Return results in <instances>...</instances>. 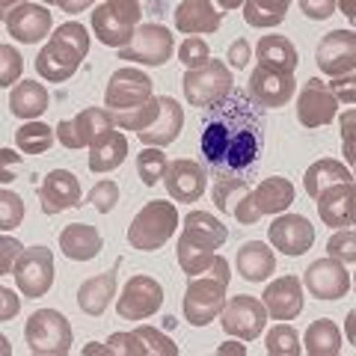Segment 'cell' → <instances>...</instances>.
<instances>
[{
  "label": "cell",
  "mask_w": 356,
  "mask_h": 356,
  "mask_svg": "<svg viewBox=\"0 0 356 356\" xmlns=\"http://www.w3.org/2000/svg\"><path fill=\"white\" fill-rule=\"evenodd\" d=\"M229 65H232V69H247V65H250V42L247 39H235V42H232Z\"/></svg>",
  "instance_id": "obj_54"
},
{
  "label": "cell",
  "mask_w": 356,
  "mask_h": 356,
  "mask_svg": "<svg viewBox=\"0 0 356 356\" xmlns=\"http://www.w3.org/2000/svg\"><path fill=\"white\" fill-rule=\"evenodd\" d=\"M21 69H24V57H21L13 44H3L0 48V86H13L18 81Z\"/></svg>",
  "instance_id": "obj_49"
},
{
  "label": "cell",
  "mask_w": 356,
  "mask_h": 356,
  "mask_svg": "<svg viewBox=\"0 0 356 356\" xmlns=\"http://www.w3.org/2000/svg\"><path fill=\"white\" fill-rule=\"evenodd\" d=\"M184 229L199 232V235H205L208 241H214L217 247H220V243H226V238H229L226 226H222L217 217H211L208 211H191V214L184 217Z\"/></svg>",
  "instance_id": "obj_42"
},
{
  "label": "cell",
  "mask_w": 356,
  "mask_h": 356,
  "mask_svg": "<svg viewBox=\"0 0 356 356\" xmlns=\"http://www.w3.org/2000/svg\"><path fill=\"white\" fill-rule=\"evenodd\" d=\"M81 60H83V57H81V54H77L74 48H69V44L51 39V42L39 51V57H36V72L44 77V81L63 83V81H69V77L77 72Z\"/></svg>",
  "instance_id": "obj_24"
},
{
  "label": "cell",
  "mask_w": 356,
  "mask_h": 356,
  "mask_svg": "<svg viewBox=\"0 0 356 356\" xmlns=\"http://www.w3.org/2000/svg\"><path fill=\"white\" fill-rule=\"evenodd\" d=\"M336 110L339 102L332 98V92L327 89V83H321L318 77L303 83L297 95V119L303 122L306 128H321V125H330L336 119Z\"/></svg>",
  "instance_id": "obj_15"
},
{
  "label": "cell",
  "mask_w": 356,
  "mask_h": 356,
  "mask_svg": "<svg viewBox=\"0 0 356 356\" xmlns=\"http://www.w3.org/2000/svg\"><path fill=\"white\" fill-rule=\"evenodd\" d=\"M205 181H208V175L202 170V163H196V161H172L163 175L166 193L175 202H199L205 193Z\"/></svg>",
  "instance_id": "obj_19"
},
{
  "label": "cell",
  "mask_w": 356,
  "mask_h": 356,
  "mask_svg": "<svg viewBox=\"0 0 356 356\" xmlns=\"http://www.w3.org/2000/svg\"><path fill=\"white\" fill-rule=\"evenodd\" d=\"M211 60V51H208V42L199 39V36H187L178 48V63L187 65V72L193 69H202V65Z\"/></svg>",
  "instance_id": "obj_44"
},
{
  "label": "cell",
  "mask_w": 356,
  "mask_h": 356,
  "mask_svg": "<svg viewBox=\"0 0 356 356\" xmlns=\"http://www.w3.org/2000/svg\"><path fill=\"white\" fill-rule=\"evenodd\" d=\"M318 69L321 74L330 77H344L353 74L356 65V33L353 30H332L321 39L318 51H315Z\"/></svg>",
  "instance_id": "obj_13"
},
{
  "label": "cell",
  "mask_w": 356,
  "mask_h": 356,
  "mask_svg": "<svg viewBox=\"0 0 356 356\" xmlns=\"http://www.w3.org/2000/svg\"><path fill=\"white\" fill-rule=\"evenodd\" d=\"M306 285L318 300H339L350 291V273L336 259H318L309 264Z\"/></svg>",
  "instance_id": "obj_21"
},
{
  "label": "cell",
  "mask_w": 356,
  "mask_h": 356,
  "mask_svg": "<svg viewBox=\"0 0 356 356\" xmlns=\"http://www.w3.org/2000/svg\"><path fill=\"white\" fill-rule=\"evenodd\" d=\"M51 39L69 44V48H74L81 57H86V54H89V33L83 30V24H77V21H65V24H60L57 30H54Z\"/></svg>",
  "instance_id": "obj_46"
},
{
  "label": "cell",
  "mask_w": 356,
  "mask_h": 356,
  "mask_svg": "<svg viewBox=\"0 0 356 356\" xmlns=\"http://www.w3.org/2000/svg\"><path fill=\"white\" fill-rule=\"evenodd\" d=\"M39 202L44 214H60L69 208L83 205V191L81 181L69 170H51L39 184Z\"/></svg>",
  "instance_id": "obj_14"
},
{
  "label": "cell",
  "mask_w": 356,
  "mask_h": 356,
  "mask_svg": "<svg viewBox=\"0 0 356 356\" xmlns=\"http://www.w3.org/2000/svg\"><path fill=\"white\" fill-rule=\"evenodd\" d=\"M217 353H222V356H226V353H247V350H243L241 344H232V341H229V344H222V348H220Z\"/></svg>",
  "instance_id": "obj_60"
},
{
  "label": "cell",
  "mask_w": 356,
  "mask_h": 356,
  "mask_svg": "<svg viewBox=\"0 0 356 356\" xmlns=\"http://www.w3.org/2000/svg\"><path fill=\"white\" fill-rule=\"evenodd\" d=\"M15 285L24 297H44L54 285V252L48 247H30L18 255L13 267Z\"/></svg>",
  "instance_id": "obj_8"
},
{
  "label": "cell",
  "mask_w": 356,
  "mask_h": 356,
  "mask_svg": "<svg viewBox=\"0 0 356 356\" xmlns=\"http://www.w3.org/2000/svg\"><path fill=\"white\" fill-rule=\"evenodd\" d=\"M247 193H250V184L243 181V178H217L214 191H211L217 211H226V214H232V211H235V205H238Z\"/></svg>",
  "instance_id": "obj_40"
},
{
  "label": "cell",
  "mask_w": 356,
  "mask_h": 356,
  "mask_svg": "<svg viewBox=\"0 0 356 356\" xmlns=\"http://www.w3.org/2000/svg\"><path fill=\"white\" fill-rule=\"evenodd\" d=\"M356 235H353V229H339L336 235L330 238L327 243V252H330V259H336L341 264H353L356 261Z\"/></svg>",
  "instance_id": "obj_47"
},
{
  "label": "cell",
  "mask_w": 356,
  "mask_h": 356,
  "mask_svg": "<svg viewBox=\"0 0 356 356\" xmlns=\"http://www.w3.org/2000/svg\"><path fill=\"white\" fill-rule=\"evenodd\" d=\"M217 250V243L214 241H208L205 235H199V232L193 229H181V238H178V264H181V270L191 276V280H196L199 273H208V267L214 264V252Z\"/></svg>",
  "instance_id": "obj_23"
},
{
  "label": "cell",
  "mask_w": 356,
  "mask_h": 356,
  "mask_svg": "<svg viewBox=\"0 0 356 356\" xmlns=\"http://www.w3.org/2000/svg\"><path fill=\"white\" fill-rule=\"evenodd\" d=\"M161 303H163L161 282L154 280V276L137 273L122 288V297L116 300V312H119V318H125V321H146L161 309Z\"/></svg>",
  "instance_id": "obj_9"
},
{
  "label": "cell",
  "mask_w": 356,
  "mask_h": 356,
  "mask_svg": "<svg viewBox=\"0 0 356 356\" xmlns=\"http://www.w3.org/2000/svg\"><path fill=\"white\" fill-rule=\"evenodd\" d=\"M220 6H222V9H238V6H243V3H238V0H222Z\"/></svg>",
  "instance_id": "obj_61"
},
{
  "label": "cell",
  "mask_w": 356,
  "mask_h": 356,
  "mask_svg": "<svg viewBox=\"0 0 356 356\" xmlns=\"http://www.w3.org/2000/svg\"><path fill=\"white\" fill-rule=\"evenodd\" d=\"M102 353H110V356H146L149 348H146V341L137 336V330H134V332H116V336H110L107 344H102Z\"/></svg>",
  "instance_id": "obj_43"
},
{
  "label": "cell",
  "mask_w": 356,
  "mask_h": 356,
  "mask_svg": "<svg viewBox=\"0 0 356 356\" xmlns=\"http://www.w3.org/2000/svg\"><path fill=\"white\" fill-rule=\"evenodd\" d=\"M199 146L208 170L220 178H238L252 170L264 146V119L247 89H232L220 104L202 110Z\"/></svg>",
  "instance_id": "obj_1"
},
{
  "label": "cell",
  "mask_w": 356,
  "mask_h": 356,
  "mask_svg": "<svg viewBox=\"0 0 356 356\" xmlns=\"http://www.w3.org/2000/svg\"><path fill=\"white\" fill-rule=\"evenodd\" d=\"M267 235H270L273 250L291 255V259L309 252L312 243H315V229H312V222L300 214H282L280 220H273V226Z\"/></svg>",
  "instance_id": "obj_16"
},
{
  "label": "cell",
  "mask_w": 356,
  "mask_h": 356,
  "mask_svg": "<svg viewBox=\"0 0 356 356\" xmlns=\"http://www.w3.org/2000/svg\"><path fill=\"white\" fill-rule=\"evenodd\" d=\"M300 9H303L309 18H327V15H332L336 3H330V0H324V3H309V0H303V3H300Z\"/></svg>",
  "instance_id": "obj_58"
},
{
  "label": "cell",
  "mask_w": 356,
  "mask_h": 356,
  "mask_svg": "<svg viewBox=\"0 0 356 356\" xmlns=\"http://www.w3.org/2000/svg\"><path fill=\"white\" fill-rule=\"evenodd\" d=\"M232 214H235V220L238 222H243V226H255V222H259L264 214L259 211V205H255V196H252V191L247 193L241 199V202L235 205V211H232Z\"/></svg>",
  "instance_id": "obj_51"
},
{
  "label": "cell",
  "mask_w": 356,
  "mask_h": 356,
  "mask_svg": "<svg viewBox=\"0 0 356 356\" xmlns=\"http://www.w3.org/2000/svg\"><path fill=\"white\" fill-rule=\"evenodd\" d=\"M353 74H344V77H336V81L332 83H327V89L332 92V98H336V102H344V104H353V98H356V92H353Z\"/></svg>",
  "instance_id": "obj_52"
},
{
  "label": "cell",
  "mask_w": 356,
  "mask_h": 356,
  "mask_svg": "<svg viewBox=\"0 0 356 356\" xmlns=\"http://www.w3.org/2000/svg\"><path fill=\"white\" fill-rule=\"evenodd\" d=\"M341 131H344V158H348V163H353V110H348L344 113V122H341Z\"/></svg>",
  "instance_id": "obj_56"
},
{
  "label": "cell",
  "mask_w": 356,
  "mask_h": 356,
  "mask_svg": "<svg viewBox=\"0 0 356 356\" xmlns=\"http://www.w3.org/2000/svg\"><path fill=\"white\" fill-rule=\"evenodd\" d=\"M113 116L104 107H86L81 110L72 122H60L57 137L60 146L65 149H83V146H98L102 140H107L113 134Z\"/></svg>",
  "instance_id": "obj_6"
},
{
  "label": "cell",
  "mask_w": 356,
  "mask_h": 356,
  "mask_svg": "<svg viewBox=\"0 0 356 356\" xmlns=\"http://www.w3.org/2000/svg\"><path fill=\"white\" fill-rule=\"evenodd\" d=\"M89 202H92V208L98 211V214H110V211L116 208L119 202V184L110 181V178H104V181H98L92 191H89Z\"/></svg>",
  "instance_id": "obj_48"
},
{
  "label": "cell",
  "mask_w": 356,
  "mask_h": 356,
  "mask_svg": "<svg viewBox=\"0 0 356 356\" xmlns=\"http://www.w3.org/2000/svg\"><path fill=\"white\" fill-rule=\"evenodd\" d=\"M276 270V255L261 241H250L238 250V273L247 282H264Z\"/></svg>",
  "instance_id": "obj_30"
},
{
  "label": "cell",
  "mask_w": 356,
  "mask_h": 356,
  "mask_svg": "<svg viewBox=\"0 0 356 356\" xmlns=\"http://www.w3.org/2000/svg\"><path fill=\"white\" fill-rule=\"evenodd\" d=\"M128 158V140L125 134L113 131L107 140H102L98 146H92V154H89V170L92 172H113L116 166H122Z\"/></svg>",
  "instance_id": "obj_35"
},
{
  "label": "cell",
  "mask_w": 356,
  "mask_h": 356,
  "mask_svg": "<svg viewBox=\"0 0 356 356\" xmlns=\"http://www.w3.org/2000/svg\"><path fill=\"white\" fill-rule=\"evenodd\" d=\"M344 181H353V175H350L348 166L339 163V161H332V158H324V161L312 163L306 170V175H303V187H306V193L312 199H318V193L327 191V187L344 184Z\"/></svg>",
  "instance_id": "obj_33"
},
{
  "label": "cell",
  "mask_w": 356,
  "mask_h": 356,
  "mask_svg": "<svg viewBox=\"0 0 356 356\" xmlns=\"http://www.w3.org/2000/svg\"><path fill=\"white\" fill-rule=\"evenodd\" d=\"M181 128H184V110L178 107L175 98L163 95V98H161V116L154 119V125H152L149 131L140 134V140H143V146L163 149V146H170V143L178 140Z\"/></svg>",
  "instance_id": "obj_27"
},
{
  "label": "cell",
  "mask_w": 356,
  "mask_h": 356,
  "mask_svg": "<svg viewBox=\"0 0 356 356\" xmlns=\"http://www.w3.org/2000/svg\"><path fill=\"white\" fill-rule=\"evenodd\" d=\"M21 220H24V202H21L18 193H13L6 187V191L0 193V229L13 232L21 226Z\"/></svg>",
  "instance_id": "obj_45"
},
{
  "label": "cell",
  "mask_w": 356,
  "mask_h": 356,
  "mask_svg": "<svg viewBox=\"0 0 356 356\" xmlns=\"http://www.w3.org/2000/svg\"><path fill=\"white\" fill-rule=\"evenodd\" d=\"M341 9H344V15H348V18H353L356 13H353V3H339Z\"/></svg>",
  "instance_id": "obj_62"
},
{
  "label": "cell",
  "mask_w": 356,
  "mask_h": 356,
  "mask_svg": "<svg viewBox=\"0 0 356 356\" xmlns=\"http://www.w3.org/2000/svg\"><path fill=\"white\" fill-rule=\"evenodd\" d=\"M113 116V122L119 128H125V131H149L154 125V119L161 116V98H152L149 104H143V107H134V110H125V113H110Z\"/></svg>",
  "instance_id": "obj_38"
},
{
  "label": "cell",
  "mask_w": 356,
  "mask_h": 356,
  "mask_svg": "<svg viewBox=\"0 0 356 356\" xmlns=\"http://www.w3.org/2000/svg\"><path fill=\"white\" fill-rule=\"evenodd\" d=\"M220 324L222 330L229 332V336L235 339H243V341H252L259 339L264 332V324H267V309L261 300L255 297H247V294H238L232 297L226 306H222L220 312Z\"/></svg>",
  "instance_id": "obj_11"
},
{
  "label": "cell",
  "mask_w": 356,
  "mask_h": 356,
  "mask_svg": "<svg viewBox=\"0 0 356 356\" xmlns=\"http://www.w3.org/2000/svg\"><path fill=\"white\" fill-rule=\"evenodd\" d=\"M152 77L146 72L134 69V65H125V69L113 72L110 83L104 89V104L110 113H125V110L143 107L152 102Z\"/></svg>",
  "instance_id": "obj_7"
},
{
  "label": "cell",
  "mask_w": 356,
  "mask_h": 356,
  "mask_svg": "<svg viewBox=\"0 0 356 356\" xmlns=\"http://www.w3.org/2000/svg\"><path fill=\"white\" fill-rule=\"evenodd\" d=\"M264 309L273 321H294L300 312H303V285H300L297 276H280L270 285L264 288Z\"/></svg>",
  "instance_id": "obj_20"
},
{
  "label": "cell",
  "mask_w": 356,
  "mask_h": 356,
  "mask_svg": "<svg viewBox=\"0 0 356 356\" xmlns=\"http://www.w3.org/2000/svg\"><path fill=\"white\" fill-rule=\"evenodd\" d=\"M0 300H3V309H0V321H13L21 309V300L13 288H0Z\"/></svg>",
  "instance_id": "obj_55"
},
{
  "label": "cell",
  "mask_w": 356,
  "mask_h": 356,
  "mask_svg": "<svg viewBox=\"0 0 356 356\" xmlns=\"http://www.w3.org/2000/svg\"><path fill=\"white\" fill-rule=\"evenodd\" d=\"M48 89L36 81H24L13 89V95H9V110H13V116L18 119H36L42 116L44 110H48Z\"/></svg>",
  "instance_id": "obj_32"
},
{
  "label": "cell",
  "mask_w": 356,
  "mask_h": 356,
  "mask_svg": "<svg viewBox=\"0 0 356 356\" xmlns=\"http://www.w3.org/2000/svg\"><path fill=\"white\" fill-rule=\"evenodd\" d=\"M175 27L181 33H217L222 24V13H217V6L211 0H184L175 9Z\"/></svg>",
  "instance_id": "obj_28"
},
{
  "label": "cell",
  "mask_w": 356,
  "mask_h": 356,
  "mask_svg": "<svg viewBox=\"0 0 356 356\" xmlns=\"http://www.w3.org/2000/svg\"><path fill=\"white\" fill-rule=\"evenodd\" d=\"M137 336L146 341L149 353H158V356H178V344H172L170 339L163 336L161 330H152V327H140Z\"/></svg>",
  "instance_id": "obj_50"
},
{
  "label": "cell",
  "mask_w": 356,
  "mask_h": 356,
  "mask_svg": "<svg viewBox=\"0 0 356 356\" xmlns=\"http://www.w3.org/2000/svg\"><path fill=\"white\" fill-rule=\"evenodd\" d=\"M172 33L161 27V24H143L134 33V39L128 48L119 51V60H131V63H143V65H163L172 57Z\"/></svg>",
  "instance_id": "obj_12"
},
{
  "label": "cell",
  "mask_w": 356,
  "mask_h": 356,
  "mask_svg": "<svg viewBox=\"0 0 356 356\" xmlns=\"http://www.w3.org/2000/svg\"><path fill=\"white\" fill-rule=\"evenodd\" d=\"M226 282H217L211 280V276H202V280H191V285H187L184 291V318L187 324L193 327H205L211 324L222 306H226Z\"/></svg>",
  "instance_id": "obj_10"
},
{
  "label": "cell",
  "mask_w": 356,
  "mask_h": 356,
  "mask_svg": "<svg viewBox=\"0 0 356 356\" xmlns=\"http://www.w3.org/2000/svg\"><path fill=\"white\" fill-rule=\"evenodd\" d=\"M24 339L36 356H65L72 350V324L57 309H39L27 321Z\"/></svg>",
  "instance_id": "obj_4"
},
{
  "label": "cell",
  "mask_w": 356,
  "mask_h": 356,
  "mask_svg": "<svg viewBox=\"0 0 356 356\" xmlns=\"http://www.w3.org/2000/svg\"><path fill=\"white\" fill-rule=\"evenodd\" d=\"M255 60L261 69L276 72V74H294L300 54L285 36H261L255 44Z\"/></svg>",
  "instance_id": "obj_29"
},
{
  "label": "cell",
  "mask_w": 356,
  "mask_h": 356,
  "mask_svg": "<svg viewBox=\"0 0 356 356\" xmlns=\"http://www.w3.org/2000/svg\"><path fill=\"white\" fill-rule=\"evenodd\" d=\"M104 250L102 232L89 222H72L60 232V252L72 261H92Z\"/></svg>",
  "instance_id": "obj_25"
},
{
  "label": "cell",
  "mask_w": 356,
  "mask_h": 356,
  "mask_svg": "<svg viewBox=\"0 0 356 356\" xmlns=\"http://www.w3.org/2000/svg\"><path fill=\"white\" fill-rule=\"evenodd\" d=\"M303 344H306V353L312 356H336L341 350V332L330 318H318L309 324Z\"/></svg>",
  "instance_id": "obj_34"
},
{
  "label": "cell",
  "mask_w": 356,
  "mask_h": 356,
  "mask_svg": "<svg viewBox=\"0 0 356 356\" xmlns=\"http://www.w3.org/2000/svg\"><path fill=\"white\" fill-rule=\"evenodd\" d=\"M140 15H143V6L137 0H107V3L95 6L92 30L104 44L122 51V48H128L134 33H137Z\"/></svg>",
  "instance_id": "obj_3"
},
{
  "label": "cell",
  "mask_w": 356,
  "mask_h": 356,
  "mask_svg": "<svg viewBox=\"0 0 356 356\" xmlns=\"http://www.w3.org/2000/svg\"><path fill=\"white\" fill-rule=\"evenodd\" d=\"M178 229V208L172 202H146L140 208V214L131 220V229H128V243L140 252H152V250H161L166 241L175 235Z\"/></svg>",
  "instance_id": "obj_2"
},
{
  "label": "cell",
  "mask_w": 356,
  "mask_h": 356,
  "mask_svg": "<svg viewBox=\"0 0 356 356\" xmlns=\"http://www.w3.org/2000/svg\"><path fill=\"white\" fill-rule=\"evenodd\" d=\"M205 276H211V280H217V282H226V285H229L232 270H229L226 259H222V255H214V264L208 267V273H205Z\"/></svg>",
  "instance_id": "obj_57"
},
{
  "label": "cell",
  "mask_w": 356,
  "mask_h": 356,
  "mask_svg": "<svg viewBox=\"0 0 356 356\" xmlns=\"http://www.w3.org/2000/svg\"><path fill=\"white\" fill-rule=\"evenodd\" d=\"M24 252V247L15 241V238H9V235H3V241H0V273H9L13 270V261H18V255Z\"/></svg>",
  "instance_id": "obj_53"
},
{
  "label": "cell",
  "mask_w": 356,
  "mask_h": 356,
  "mask_svg": "<svg viewBox=\"0 0 356 356\" xmlns=\"http://www.w3.org/2000/svg\"><path fill=\"white\" fill-rule=\"evenodd\" d=\"M6 30L18 42L36 44L51 33V13L39 3H18L6 13Z\"/></svg>",
  "instance_id": "obj_22"
},
{
  "label": "cell",
  "mask_w": 356,
  "mask_h": 356,
  "mask_svg": "<svg viewBox=\"0 0 356 356\" xmlns=\"http://www.w3.org/2000/svg\"><path fill=\"white\" fill-rule=\"evenodd\" d=\"M166 166H170L166 154L161 149H154V146H146L137 154V175L146 187H154L161 181V178L166 175Z\"/></svg>",
  "instance_id": "obj_39"
},
{
  "label": "cell",
  "mask_w": 356,
  "mask_h": 356,
  "mask_svg": "<svg viewBox=\"0 0 356 356\" xmlns=\"http://www.w3.org/2000/svg\"><path fill=\"white\" fill-rule=\"evenodd\" d=\"M255 196V205H259L261 214H282L288 211V205L294 202V184L288 181V178H264V181L252 191Z\"/></svg>",
  "instance_id": "obj_31"
},
{
  "label": "cell",
  "mask_w": 356,
  "mask_h": 356,
  "mask_svg": "<svg viewBox=\"0 0 356 356\" xmlns=\"http://www.w3.org/2000/svg\"><path fill=\"white\" fill-rule=\"evenodd\" d=\"M241 9H243V21L250 27H276L282 24L288 13V0H247Z\"/></svg>",
  "instance_id": "obj_36"
},
{
  "label": "cell",
  "mask_w": 356,
  "mask_h": 356,
  "mask_svg": "<svg viewBox=\"0 0 356 356\" xmlns=\"http://www.w3.org/2000/svg\"><path fill=\"white\" fill-rule=\"evenodd\" d=\"M294 74H276V72H267V69H255L250 74V86H247V95L252 98L259 107H285L288 102L294 98Z\"/></svg>",
  "instance_id": "obj_17"
},
{
  "label": "cell",
  "mask_w": 356,
  "mask_h": 356,
  "mask_svg": "<svg viewBox=\"0 0 356 356\" xmlns=\"http://www.w3.org/2000/svg\"><path fill=\"white\" fill-rule=\"evenodd\" d=\"M318 214L324 220V226L332 229H348L356 220V187L353 181L332 184L327 191L318 193Z\"/></svg>",
  "instance_id": "obj_18"
},
{
  "label": "cell",
  "mask_w": 356,
  "mask_h": 356,
  "mask_svg": "<svg viewBox=\"0 0 356 356\" xmlns=\"http://www.w3.org/2000/svg\"><path fill=\"white\" fill-rule=\"evenodd\" d=\"M54 137H57V131L51 125H44V122H27V125H21L15 131V146L24 154H44L54 146Z\"/></svg>",
  "instance_id": "obj_37"
},
{
  "label": "cell",
  "mask_w": 356,
  "mask_h": 356,
  "mask_svg": "<svg viewBox=\"0 0 356 356\" xmlns=\"http://www.w3.org/2000/svg\"><path fill=\"white\" fill-rule=\"evenodd\" d=\"M264 348H267V353H270V356H300L303 344H300L297 332L288 324H276L270 332H267Z\"/></svg>",
  "instance_id": "obj_41"
},
{
  "label": "cell",
  "mask_w": 356,
  "mask_h": 356,
  "mask_svg": "<svg viewBox=\"0 0 356 356\" xmlns=\"http://www.w3.org/2000/svg\"><path fill=\"white\" fill-rule=\"evenodd\" d=\"M184 98L191 107L211 110L214 104H220L232 89H235V81H232V72L226 69V60H208L202 69H193L184 74Z\"/></svg>",
  "instance_id": "obj_5"
},
{
  "label": "cell",
  "mask_w": 356,
  "mask_h": 356,
  "mask_svg": "<svg viewBox=\"0 0 356 356\" xmlns=\"http://www.w3.org/2000/svg\"><path fill=\"white\" fill-rule=\"evenodd\" d=\"M119 264L122 261H116L110 270L92 276V280H86L81 288H77V306H81V312H86V315H92V318L104 315L110 300L116 297V270H119Z\"/></svg>",
  "instance_id": "obj_26"
},
{
  "label": "cell",
  "mask_w": 356,
  "mask_h": 356,
  "mask_svg": "<svg viewBox=\"0 0 356 356\" xmlns=\"http://www.w3.org/2000/svg\"><path fill=\"white\" fill-rule=\"evenodd\" d=\"M0 154H3V170H6V166H9V163H18V161H21V154H15L13 149H3V152H0Z\"/></svg>",
  "instance_id": "obj_59"
}]
</instances>
